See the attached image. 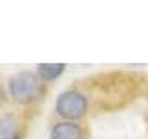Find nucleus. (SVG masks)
Segmentation results:
<instances>
[{
  "instance_id": "1",
  "label": "nucleus",
  "mask_w": 148,
  "mask_h": 139,
  "mask_svg": "<svg viewBox=\"0 0 148 139\" xmlns=\"http://www.w3.org/2000/svg\"><path fill=\"white\" fill-rule=\"evenodd\" d=\"M8 91L11 98L18 104H32L39 100L45 93V82L37 72H17L15 76L9 78L8 82Z\"/></svg>"
},
{
  "instance_id": "2",
  "label": "nucleus",
  "mask_w": 148,
  "mask_h": 139,
  "mask_svg": "<svg viewBox=\"0 0 148 139\" xmlns=\"http://www.w3.org/2000/svg\"><path fill=\"white\" fill-rule=\"evenodd\" d=\"M87 104L89 102H87V96L83 93L76 91V89H69V91H63L58 96V100H56V111L65 120L74 122V120L82 119L85 115Z\"/></svg>"
},
{
  "instance_id": "3",
  "label": "nucleus",
  "mask_w": 148,
  "mask_h": 139,
  "mask_svg": "<svg viewBox=\"0 0 148 139\" xmlns=\"http://www.w3.org/2000/svg\"><path fill=\"white\" fill-rule=\"evenodd\" d=\"M50 139H83V130L78 122L61 120L50 130Z\"/></svg>"
},
{
  "instance_id": "4",
  "label": "nucleus",
  "mask_w": 148,
  "mask_h": 139,
  "mask_svg": "<svg viewBox=\"0 0 148 139\" xmlns=\"http://www.w3.org/2000/svg\"><path fill=\"white\" fill-rule=\"evenodd\" d=\"M65 63H41L37 65V74L41 76V80L46 82H54L56 78H59L65 72Z\"/></svg>"
},
{
  "instance_id": "5",
  "label": "nucleus",
  "mask_w": 148,
  "mask_h": 139,
  "mask_svg": "<svg viewBox=\"0 0 148 139\" xmlns=\"http://www.w3.org/2000/svg\"><path fill=\"white\" fill-rule=\"evenodd\" d=\"M18 122L13 115H6L0 119V139H17Z\"/></svg>"
}]
</instances>
